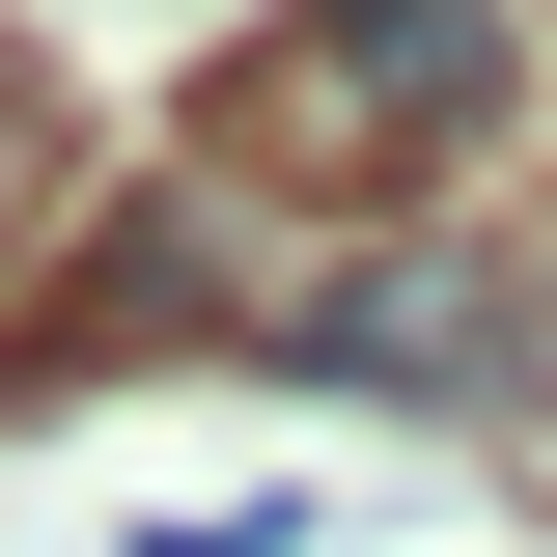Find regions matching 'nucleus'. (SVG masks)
Here are the masks:
<instances>
[{"mask_svg": "<svg viewBox=\"0 0 557 557\" xmlns=\"http://www.w3.org/2000/svg\"><path fill=\"white\" fill-rule=\"evenodd\" d=\"M502 112H530V0H307L251 84H223V139L251 168H307V196H474Z\"/></svg>", "mask_w": 557, "mask_h": 557, "instance_id": "obj_1", "label": "nucleus"}, {"mask_svg": "<svg viewBox=\"0 0 557 557\" xmlns=\"http://www.w3.org/2000/svg\"><path fill=\"white\" fill-rule=\"evenodd\" d=\"M278 391H362V418H530L557 391V307L530 251H474V223H391L362 278H307V307H251Z\"/></svg>", "mask_w": 557, "mask_h": 557, "instance_id": "obj_2", "label": "nucleus"}]
</instances>
